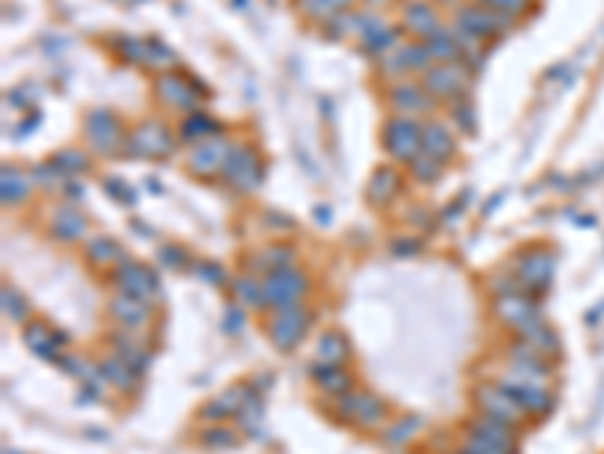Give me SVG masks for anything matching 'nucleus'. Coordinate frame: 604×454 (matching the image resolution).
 <instances>
[{"instance_id": "nucleus-1", "label": "nucleus", "mask_w": 604, "mask_h": 454, "mask_svg": "<svg viewBox=\"0 0 604 454\" xmlns=\"http://www.w3.org/2000/svg\"><path fill=\"white\" fill-rule=\"evenodd\" d=\"M381 146L396 164H411L423 151V124L408 115H393L381 128Z\"/></svg>"}, {"instance_id": "nucleus-2", "label": "nucleus", "mask_w": 604, "mask_h": 454, "mask_svg": "<svg viewBox=\"0 0 604 454\" xmlns=\"http://www.w3.org/2000/svg\"><path fill=\"white\" fill-rule=\"evenodd\" d=\"M514 15H505V13H496L490 10V6H481V4H463L456 6V15H454V28L469 33V37L481 40V43H487V40H496L501 37L505 31L514 28Z\"/></svg>"}, {"instance_id": "nucleus-3", "label": "nucleus", "mask_w": 604, "mask_h": 454, "mask_svg": "<svg viewBox=\"0 0 604 454\" xmlns=\"http://www.w3.org/2000/svg\"><path fill=\"white\" fill-rule=\"evenodd\" d=\"M263 294H266V306L272 309H293L300 306L302 297L309 294V276L296 267H282V270H269L263 276Z\"/></svg>"}, {"instance_id": "nucleus-4", "label": "nucleus", "mask_w": 604, "mask_h": 454, "mask_svg": "<svg viewBox=\"0 0 604 454\" xmlns=\"http://www.w3.org/2000/svg\"><path fill=\"white\" fill-rule=\"evenodd\" d=\"M221 173H224L230 188L242 191V195H251V191H257L260 182H263L260 155L248 146V142H233V146H230L227 161H224V170Z\"/></svg>"}, {"instance_id": "nucleus-5", "label": "nucleus", "mask_w": 604, "mask_h": 454, "mask_svg": "<svg viewBox=\"0 0 604 454\" xmlns=\"http://www.w3.org/2000/svg\"><path fill=\"white\" fill-rule=\"evenodd\" d=\"M176 146L173 131L160 119H146L127 133L124 155L127 158H167Z\"/></svg>"}, {"instance_id": "nucleus-6", "label": "nucleus", "mask_w": 604, "mask_h": 454, "mask_svg": "<svg viewBox=\"0 0 604 454\" xmlns=\"http://www.w3.org/2000/svg\"><path fill=\"white\" fill-rule=\"evenodd\" d=\"M85 137H88V142L100 151V155H118V151H124L127 131L113 109L95 106L88 115H85Z\"/></svg>"}, {"instance_id": "nucleus-7", "label": "nucleus", "mask_w": 604, "mask_h": 454, "mask_svg": "<svg viewBox=\"0 0 604 454\" xmlns=\"http://www.w3.org/2000/svg\"><path fill=\"white\" fill-rule=\"evenodd\" d=\"M472 73L463 61H450V64H432L427 73H423V88L429 91L436 100H463V95L469 91Z\"/></svg>"}, {"instance_id": "nucleus-8", "label": "nucleus", "mask_w": 604, "mask_h": 454, "mask_svg": "<svg viewBox=\"0 0 604 454\" xmlns=\"http://www.w3.org/2000/svg\"><path fill=\"white\" fill-rule=\"evenodd\" d=\"M496 318L510 331H517L520 336H529L532 331H538L544 324L541 322V313L538 306H535V300H529V294L526 291H514V294H501L496 297Z\"/></svg>"}, {"instance_id": "nucleus-9", "label": "nucleus", "mask_w": 604, "mask_h": 454, "mask_svg": "<svg viewBox=\"0 0 604 454\" xmlns=\"http://www.w3.org/2000/svg\"><path fill=\"white\" fill-rule=\"evenodd\" d=\"M155 95H158V100L164 106L178 109V113L191 115V113H200L203 86H197V82H188L182 73L169 70V73H158Z\"/></svg>"}, {"instance_id": "nucleus-10", "label": "nucleus", "mask_w": 604, "mask_h": 454, "mask_svg": "<svg viewBox=\"0 0 604 454\" xmlns=\"http://www.w3.org/2000/svg\"><path fill=\"white\" fill-rule=\"evenodd\" d=\"M387 104L396 115H408V119H417V115H432L436 113L438 100L429 95L420 82L411 79H396L387 91Z\"/></svg>"}, {"instance_id": "nucleus-11", "label": "nucleus", "mask_w": 604, "mask_h": 454, "mask_svg": "<svg viewBox=\"0 0 604 454\" xmlns=\"http://www.w3.org/2000/svg\"><path fill=\"white\" fill-rule=\"evenodd\" d=\"M336 412L345 418V422H354L360 427H378V424H384V418H387V403L381 397H372V394H365V391H347L338 397Z\"/></svg>"}, {"instance_id": "nucleus-12", "label": "nucleus", "mask_w": 604, "mask_h": 454, "mask_svg": "<svg viewBox=\"0 0 604 454\" xmlns=\"http://www.w3.org/2000/svg\"><path fill=\"white\" fill-rule=\"evenodd\" d=\"M356 33H360V49L365 55H387L390 49L399 46V37H402V31L393 28V24H387L381 15L375 13H360V22H356Z\"/></svg>"}, {"instance_id": "nucleus-13", "label": "nucleus", "mask_w": 604, "mask_h": 454, "mask_svg": "<svg viewBox=\"0 0 604 454\" xmlns=\"http://www.w3.org/2000/svg\"><path fill=\"white\" fill-rule=\"evenodd\" d=\"M230 142L227 137H212L206 142H197V146L191 149V155L185 158V167H188L191 176H200V179H209V176H215L224 170V161L230 155Z\"/></svg>"}, {"instance_id": "nucleus-14", "label": "nucleus", "mask_w": 604, "mask_h": 454, "mask_svg": "<svg viewBox=\"0 0 604 454\" xmlns=\"http://www.w3.org/2000/svg\"><path fill=\"white\" fill-rule=\"evenodd\" d=\"M115 285L122 288V294H131V297H140V300H155L160 285H158V276L149 270V267H142L140 260H131L124 258L122 264L115 267Z\"/></svg>"}, {"instance_id": "nucleus-15", "label": "nucleus", "mask_w": 604, "mask_h": 454, "mask_svg": "<svg viewBox=\"0 0 604 454\" xmlns=\"http://www.w3.org/2000/svg\"><path fill=\"white\" fill-rule=\"evenodd\" d=\"M309 322L311 315L305 313L302 306H293V309H282L275 318H272L269 324V340L275 349L282 351H291L300 346V340L305 336V331H309Z\"/></svg>"}, {"instance_id": "nucleus-16", "label": "nucleus", "mask_w": 604, "mask_h": 454, "mask_svg": "<svg viewBox=\"0 0 604 454\" xmlns=\"http://www.w3.org/2000/svg\"><path fill=\"white\" fill-rule=\"evenodd\" d=\"M553 270H556V260H553L550 251H526L517 260V282L526 294H538L550 285Z\"/></svg>"}, {"instance_id": "nucleus-17", "label": "nucleus", "mask_w": 604, "mask_h": 454, "mask_svg": "<svg viewBox=\"0 0 604 454\" xmlns=\"http://www.w3.org/2000/svg\"><path fill=\"white\" fill-rule=\"evenodd\" d=\"M474 400H478L483 415H492V418H499V422L514 424V427L520 424V418L526 415L520 403L510 397L501 385H481V388L474 391Z\"/></svg>"}, {"instance_id": "nucleus-18", "label": "nucleus", "mask_w": 604, "mask_h": 454, "mask_svg": "<svg viewBox=\"0 0 604 454\" xmlns=\"http://www.w3.org/2000/svg\"><path fill=\"white\" fill-rule=\"evenodd\" d=\"M109 315L115 318L124 331H146L151 324V303L131 297V294H118V297L109 300Z\"/></svg>"}, {"instance_id": "nucleus-19", "label": "nucleus", "mask_w": 604, "mask_h": 454, "mask_svg": "<svg viewBox=\"0 0 604 454\" xmlns=\"http://www.w3.org/2000/svg\"><path fill=\"white\" fill-rule=\"evenodd\" d=\"M402 24L408 33H414V37L423 43V40H429L432 33L441 28V19L427 0H408L402 6Z\"/></svg>"}, {"instance_id": "nucleus-20", "label": "nucleus", "mask_w": 604, "mask_h": 454, "mask_svg": "<svg viewBox=\"0 0 604 454\" xmlns=\"http://www.w3.org/2000/svg\"><path fill=\"white\" fill-rule=\"evenodd\" d=\"M251 397H254V394H251L248 385L239 382V385H233V388L221 391L215 400H209L206 406L200 409V415L206 418V422H221V418H227V415H239V409Z\"/></svg>"}, {"instance_id": "nucleus-21", "label": "nucleus", "mask_w": 604, "mask_h": 454, "mask_svg": "<svg viewBox=\"0 0 604 454\" xmlns=\"http://www.w3.org/2000/svg\"><path fill=\"white\" fill-rule=\"evenodd\" d=\"M423 151L432 158H438L441 164L454 161L456 155V137L454 128H447L445 122H423Z\"/></svg>"}, {"instance_id": "nucleus-22", "label": "nucleus", "mask_w": 604, "mask_h": 454, "mask_svg": "<svg viewBox=\"0 0 604 454\" xmlns=\"http://www.w3.org/2000/svg\"><path fill=\"white\" fill-rule=\"evenodd\" d=\"M499 385L520 403L523 412H529V415H544V412H550L553 406L550 391L541 388V385H520V382H510V378H501Z\"/></svg>"}, {"instance_id": "nucleus-23", "label": "nucleus", "mask_w": 604, "mask_h": 454, "mask_svg": "<svg viewBox=\"0 0 604 454\" xmlns=\"http://www.w3.org/2000/svg\"><path fill=\"white\" fill-rule=\"evenodd\" d=\"M24 346H28L33 355H40L42 360H61V349L58 342H64V336H58L55 331H49L42 322H31L22 333Z\"/></svg>"}, {"instance_id": "nucleus-24", "label": "nucleus", "mask_w": 604, "mask_h": 454, "mask_svg": "<svg viewBox=\"0 0 604 454\" xmlns=\"http://www.w3.org/2000/svg\"><path fill=\"white\" fill-rule=\"evenodd\" d=\"M85 231H88V222H85V215L76 206L64 204V206L55 209V215H52V233H55L58 240L76 242V240L85 237Z\"/></svg>"}, {"instance_id": "nucleus-25", "label": "nucleus", "mask_w": 604, "mask_h": 454, "mask_svg": "<svg viewBox=\"0 0 604 454\" xmlns=\"http://www.w3.org/2000/svg\"><path fill=\"white\" fill-rule=\"evenodd\" d=\"M399 188H402V176H399L396 167H378L375 173H372V182H369V200L375 206H387L390 200L399 195Z\"/></svg>"}, {"instance_id": "nucleus-26", "label": "nucleus", "mask_w": 604, "mask_h": 454, "mask_svg": "<svg viewBox=\"0 0 604 454\" xmlns=\"http://www.w3.org/2000/svg\"><path fill=\"white\" fill-rule=\"evenodd\" d=\"M311 378L320 385V391L333 394V397H342V394L351 391V385H354V378L347 369H342L338 364H320V360L311 367Z\"/></svg>"}, {"instance_id": "nucleus-27", "label": "nucleus", "mask_w": 604, "mask_h": 454, "mask_svg": "<svg viewBox=\"0 0 604 454\" xmlns=\"http://www.w3.org/2000/svg\"><path fill=\"white\" fill-rule=\"evenodd\" d=\"M469 433L483 436V440H490V442H496V445H505V449H517L514 424H505V422H499V418H492V415L474 418Z\"/></svg>"}, {"instance_id": "nucleus-28", "label": "nucleus", "mask_w": 604, "mask_h": 454, "mask_svg": "<svg viewBox=\"0 0 604 454\" xmlns=\"http://www.w3.org/2000/svg\"><path fill=\"white\" fill-rule=\"evenodd\" d=\"M221 133V124L212 119V115H206L200 109V113H191L185 115L182 128H178V137H182L185 142H206L212 137H218Z\"/></svg>"}, {"instance_id": "nucleus-29", "label": "nucleus", "mask_w": 604, "mask_h": 454, "mask_svg": "<svg viewBox=\"0 0 604 454\" xmlns=\"http://www.w3.org/2000/svg\"><path fill=\"white\" fill-rule=\"evenodd\" d=\"M28 195H31L28 176H24L19 167H4V173H0V200H4V206L22 204Z\"/></svg>"}, {"instance_id": "nucleus-30", "label": "nucleus", "mask_w": 604, "mask_h": 454, "mask_svg": "<svg viewBox=\"0 0 604 454\" xmlns=\"http://www.w3.org/2000/svg\"><path fill=\"white\" fill-rule=\"evenodd\" d=\"M113 346H115V355L124 360L127 367L133 369L136 376H142L149 369V360H151V355L146 349L140 346V342L133 340V336H127V333H115L113 336Z\"/></svg>"}, {"instance_id": "nucleus-31", "label": "nucleus", "mask_w": 604, "mask_h": 454, "mask_svg": "<svg viewBox=\"0 0 604 454\" xmlns=\"http://www.w3.org/2000/svg\"><path fill=\"white\" fill-rule=\"evenodd\" d=\"M427 43V49L432 52V58H436V64H450V61H459V40H456V31L454 28H441L432 33L429 40H423Z\"/></svg>"}, {"instance_id": "nucleus-32", "label": "nucleus", "mask_w": 604, "mask_h": 454, "mask_svg": "<svg viewBox=\"0 0 604 454\" xmlns=\"http://www.w3.org/2000/svg\"><path fill=\"white\" fill-rule=\"evenodd\" d=\"M351 355V342L342 331H327L318 340V360L320 364H345V358Z\"/></svg>"}, {"instance_id": "nucleus-33", "label": "nucleus", "mask_w": 604, "mask_h": 454, "mask_svg": "<svg viewBox=\"0 0 604 454\" xmlns=\"http://www.w3.org/2000/svg\"><path fill=\"white\" fill-rule=\"evenodd\" d=\"M233 297L245 309H263L266 306V294H263V282H254L251 276H236L233 282Z\"/></svg>"}, {"instance_id": "nucleus-34", "label": "nucleus", "mask_w": 604, "mask_h": 454, "mask_svg": "<svg viewBox=\"0 0 604 454\" xmlns=\"http://www.w3.org/2000/svg\"><path fill=\"white\" fill-rule=\"evenodd\" d=\"M85 255H88V260L95 267H109V264H122L124 249L109 237H95L88 242V251H85Z\"/></svg>"}, {"instance_id": "nucleus-35", "label": "nucleus", "mask_w": 604, "mask_h": 454, "mask_svg": "<svg viewBox=\"0 0 604 454\" xmlns=\"http://www.w3.org/2000/svg\"><path fill=\"white\" fill-rule=\"evenodd\" d=\"M302 13L314 22H333L336 15L351 10V0H300Z\"/></svg>"}, {"instance_id": "nucleus-36", "label": "nucleus", "mask_w": 604, "mask_h": 454, "mask_svg": "<svg viewBox=\"0 0 604 454\" xmlns=\"http://www.w3.org/2000/svg\"><path fill=\"white\" fill-rule=\"evenodd\" d=\"M100 376H104L109 385H115L118 391H131L136 385V373L118 355L106 358L104 364H100Z\"/></svg>"}, {"instance_id": "nucleus-37", "label": "nucleus", "mask_w": 604, "mask_h": 454, "mask_svg": "<svg viewBox=\"0 0 604 454\" xmlns=\"http://www.w3.org/2000/svg\"><path fill=\"white\" fill-rule=\"evenodd\" d=\"M408 170H411V176L420 185H432L441 179V173H445V164L438 161V158L427 155V151H420V155L414 158L411 164H408Z\"/></svg>"}, {"instance_id": "nucleus-38", "label": "nucleus", "mask_w": 604, "mask_h": 454, "mask_svg": "<svg viewBox=\"0 0 604 454\" xmlns=\"http://www.w3.org/2000/svg\"><path fill=\"white\" fill-rule=\"evenodd\" d=\"M176 64H178V58H176L173 49H169L167 43H160V40H149L146 64H142V67H151V70H158V73H169Z\"/></svg>"}, {"instance_id": "nucleus-39", "label": "nucleus", "mask_w": 604, "mask_h": 454, "mask_svg": "<svg viewBox=\"0 0 604 454\" xmlns=\"http://www.w3.org/2000/svg\"><path fill=\"white\" fill-rule=\"evenodd\" d=\"M523 340L529 342L541 358H559V349H563L559 346V336L553 333L547 324H541L538 331H532L529 336H523Z\"/></svg>"}, {"instance_id": "nucleus-40", "label": "nucleus", "mask_w": 604, "mask_h": 454, "mask_svg": "<svg viewBox=\"0 0 604 454\" xmlns=\"http://www.w3.org/2000/svg\"><path fill=\"white\" fill-rule=\"evenodd\" d=\"M52 164L61 170L64 176H79V173H88V155L85 151H76V149H67V151H58V155L52 158Z\"/></svg>"}, {"instance_id": "nucleus-41", "label": "nucleus", "mask_w": 604, "mask_h": 454, "mask_svg": "<svg viewBox=\"0 0 604 454\" xmlns=\"http://www.w3.org/2000/svg\"><path fill=\"white\" fill-rule=\"evenodd\" d=\"M260 270H282V267H293V249L291 246H269L257 255Z\"/></svg>"}, {"instance_id": "nucleus-42", "label": "nucleus", "mask_w": 604, "mask_h": 454, "mask_svg": "<svg viewBox=\"0 0 604 454\" xmlns=\"http://www.w3.org/2000/svg\"><path fill=\"white\" fill-rule=\"evenodd\" d=\"M146 46H149V40H136V37L115 40L118 55H122L127 64H146Z\"/></svg>"}, {"instance_id": "nucleus-43", "label": "nucleus", "mask_w": 604, "mask_h": 454, "mask_svg": "<svg viewBox=\"0 0 604 454\" xmlns=\"http://www.w3.org/2000/svg\"><path fill=\"white\" fill-rule=\"evenodd\" d=\"M4 315L10 318V322H24V318H28V303L22 300L19 291L4 288Z\"/></svg>"}, {"instance_id": "nucleus-44", "label": "nucleus", "mask_w": 604, "mask_h": 454, "mask_svg": "<svg viewBox=\"0 0 604 454\" xmlns=\"http://www.w3.org/2000/svg\"><path fill=\"white\" fill-rule=\"evenodd\" d=\"M239 442L236 440V433L230 431V427H209L206 433H203V445H209V449H233V445Z\"/></svg>"}, {"instance_id": "nucleus-45", "label": "nucleus", "mask_w": 604, "mask_h": 454, "mask_svg": "<svg viewBox=\"0 0 604 454\" xmlns=\"http://www.w3.org/2000/svg\"><path fill=\"white\" fill-rule=\"evenodd\" d=\"M474 4L490 6V10H496V13H505V15L520 19V15L532 6V0H474Z\"/></svg>"}, {"instance_id": "nucleus-46", "label": "nucleus", "mask_w": 604, "mask_h": 454, "mask_svg": "<svg viewBox=\"0 0 604 454\" xmlns=\"http://www.w3.org/2000/svg\"><path fill=\"white\" fill-rule=\"evenodd\" d=\"M194 273H197L200 279L209 282V285H227L224 267L215 264V260H200V264H194Z\"/></svg>"}, {"instance_id": "nucleus-47", "label": "nucleus", "mask_w": 604, "mask_h": 454, "mask_svg": "<svg viewBox=\"0 0 604 454\" xmlns=\"http://www.w3.org/2000/svg\"><path fill=\"white\" fill-rule=\"evenodd\" d=\"M417 427H420V418H405V422H399V424H393L387 431V442L390 445H402L408 436L417 433Z\"/></svg>"}, {"instance_id": "nucleus-48", "label": "nucleus", "mask_w": 604, "mask_h": 454, "mask_svg": "<svg viewBox=\"0 0 604 454\" xmlns=\"http://www.w3.org/2000/svg\"><path fill=\"white\" fill-rule=\"evenodd\" d=\"M104 188H106V195H113L115 200H124V206H133L136 204V195H133L131 188H127L122 176H109V179L104 182Z\"/></svg>"}, {"instance_id": "nucleus-49", "label": "nucleus", "mask_w": 604, "mask_h": 454, "mask_svg": "<svg viewBox=\"0 0 604 454\" xmlns=\"http://www.w3.org/2000/svg\"><path fill=\"white\" fill-rule=\"evenodd\" d=\"M257 397V394H254ZM248 400L245 406L239 409V424L245 427V431H251V427H257L260 424V418H263V406H260V400Z\"/></svg>"}, {"instance_id": "nucleus-50", "label": "nucleus", "mask_w": 604, "mask_h": 454, "mask_svg": "<svg viewBox=\"0 0 604 454\" xmlns=\"http://www.w3.org/2000/svg\"><path fill=\"white\" fill-rule=\"evenodd\" d=\"M454 122L459 124V131L463 133H474V113L469 104H463V100H456L454 104Z\"/></svg>"}, {"instance_id": "nucleus-51", "label": "nucleus", "mask_w": 604, "mask_h": 454, "mask_svg": "<svg viewBox=\"0 0 604 454\" xmlns=\"http://www.w3.org/2000/svg\"><path fill=\"white\" fill-rule=\"evenodd\" d=\"M158 258L164 260L167 267H173V270H182V267H188V255H185V249L178 246H164L158 251Z\"/></svg>"}, {"instance_id": "nucleus-52", "label": "nucleus", "mask_w": 604, "mask_h": 454, "mask_svg": "<svg viewBox=\"0 0 604 454\" xmlns=\"http://www.w3.org/2000/svg\"><path fill=\"white\" fill-rule=\"evenodd\" d=\"M245 324V313L239 303H233V306H227V315H224V331L227 333H239Z\"/></svg>"}, {"instance_id": "nucleus-53", "label": "nucleus", "mask_w": 604, "mask_h": 454, "mask_svg": "<svg viewBox=\"0 0 604 454\" xmlns=\"http://www.w3.org/2000/svg\"><path fill=\"white\" fill-rule=\"evenodd\" d=\"M423 246H420V240H396L393 242V255H402V258H411V255H417Z\"/></svg>"}, {"instance_id": "nucleus-54", "label": "nucleus", "mask_w": 604, "mask_h": 454, "mask_svg": "<svg viewBox=\"0 0 604 454\" xmlns=\"http://www.w3.org/2000/svg\"><path fill=\"white\" fill-rule=\"evenodd\" d=\"M37 124H40V115H31L28 122H22V128H19V131H22V133H31V128H37Z\"/></svg>"}, {"instance_id": "nucleus-55", "label": "nucleus", "mask_w": 604, "mask_h": 454, "mask_svg": "<svg viewBox=\"0 0 604 454\" xmlns=\"http://www.w3.org/2000/svg\"><path fill=\"white\" fill-rule=\"evenodd\" d=\"M314 215H318L320 222H329V218H333V213H329L327 206H318V209H314Z\"/></svg>"}]
</instances>
